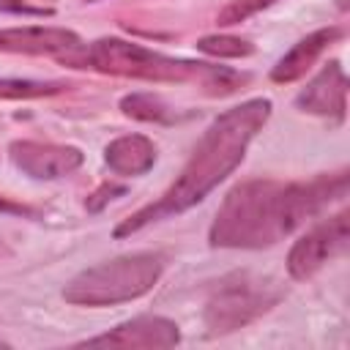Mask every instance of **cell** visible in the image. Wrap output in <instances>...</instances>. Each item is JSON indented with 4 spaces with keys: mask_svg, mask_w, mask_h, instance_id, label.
Segmentation results:
<instances>
[{
    "mask_svg": "<svg viewBox=\"0 0 350 350\" xmlns=\"http://www.w3.org/2000/svg\"><path fill=\"white\" fill-rule=\"evenodd\" d=\"M347 194V170L312 180H246L227 191L211 224V246L262 249Z\"/></svg>",
    "mask_w": 350,
    "mask_h": 350,
    "instance_id": "obj_1",
    "label": "cell"
},
{
    "mask_svg": "<svg viewBox=\"0 0 350 350\" xmlns=\"http://www.w3.org/2000/svg\"><path fill=\"white\" fill-rule=\"evenodd\" d=\"M271 118V101L268 98H249L227 112H221L202 139L197 142L191 159L175 178V183L150 205L139 208L134 216L120 221L115 227V238L131 235L142 230L150 221H159L164 216H178L197 202H202L246 156L249 142L257 137V131Z\"/></svg>",
    "mask_w": 350,
    "mask_h": 350,
    "instance_id": "obj_2",
    "label": "cell"
},
{
    "mask_svg": "<svg viewBox=\"0 0 350 350\" xmlns=\"http://www.w3.org/2000/svg\"><path fill=\"white\" fill-rule=\"evenodd\" d=\"M57 60L71 68H93V71L112 74V77L200 85L211 96L232 93L249 82V77L241 71L211 66V63H197V60H183V57H170V55L153 52L142 44H131L123 38H98L88 46L79 44L77 49L57 55Z\"/></svg>",
    "mask_w": 350,
    "mask_h": 350,
    "instance_id": "obj_3",
    "label": "cell"
},
{
    "mask_svg": "<svg viewBox=\"0 0 350 350\" xmlns=\"http://www.w3.org/2000/svg\"><path fill=\"white\" fill-rule=\"evenodd\" d=\"M161 271H164V257L156 252L115 257L109 262L77 273L66 284L63 298L77 306H112V304L134 301L148 290H153Z\"/></svg>",
    "mask_w": 350,
    "mask_h": 350,
    "instance_id": "obj_4",
    "label": "cell"
},
{
    "mask_svg": "<svg viewBox=\"0 0 350 350\" xmlns=\"http://www.w3.org/2000/svg\"><path fill=\"white\" fill-rule=\"evenodd\" d=\"M279 298L282 290L268 279H254L249 273L227 276L213 287L205 304V325L213 336L238 331L265 314Z\"/></svg>",
    "mask_w": 350,
    "mask_h": 350,
    "instance_id": "obj_5",
    "label": "cell"
},
{
    "mask_svg": "<svg viewBox=\"0 0 350 350\" xmlns=\"http://www.w3.org/2000/svg\"><path fill=\"white\" fill-rule=\"evenodd\" d=\"M347 243H350V227H347V213L342 211L293 243V249L287 254V273L293 279H309L328 260L342 254L347 249Z\"/></svg>",
    "mask_w": 350,
    "mask_h": 350,
    "instance_id": "obj_6",
    "label": "cell"
},
{
    "mask_svg": "<svg viewBox=\"0 0 350 350\" xmlns=\"http://www.w3.org/2000/svg\"><path fill=\"white\" fill-rule=\"evenodd\" d=\"M180 342V331L172 320L159 314H142L115 325L112 331L85 339L77 347H142V350H167Z\"/></svg>",
    "mask_w": 350,
    "mask_h": 350,
    "instance_id": "obj_7",
    "label": "cell"
},
{
    "mask_svg": "<svg viewBox=\"0 0 350 350\" xmlns=\"http://www.w3.org/2000/svg\"><path fill=\"white\" fill-rule=\"evenodd\" d=\"M8 153H11V161L25 175L38 178V180L66 178V175H71L74 170L82 167V150L71 148V145L19 139V142H11Z\"/></svg>",
    "mask_w": 350,
    "mask_h": 350,
    "instance_id": "obj_8",
    "label": "cell"
},
{
    "mask_svg": "<svg viewBox=\"0 0 350 350\" xmlns=\"http://www.w3.org/2000/svg\"><path fill=\"white\" fill-rule=\"evenodd\" d=\"M295 107L309 115H323L334 120H345L347 109V77L336 60L325 63V68L295 96Z\"/></svg>",
    "mask_w": 350,
    "mask_h": 350,
    "instance_id": "obj_9",
    "label": "cell"
},
{
    "mask_svg": "<svg viewBox=\"0 0 350 350\" xmlns=\"http://www.w3.org/2000/svg\"><path fill=\"white\" fill-rule=\"evenodd\" d=\"M82 44L74 30L66 27H5L0 30V52L16 55H63Z\"/></svg>",
    "mask_w": 350,
    "mask_h": 350,
    "instance_id": "obj_10",
    "label": "cell"
},
{
    "mask_svg": "<svg viewBox=\"0 0 350 350\" xmlns=\"http://www.w3.org/2000/svg\"><path fill=\"white\" fill-rule=\"evenodd\" d=\"M339 36H342L339 27H320V30L309 33V36L301 38L287 55H282V57L276 60V66L271 68V79H273V82H295V79H301V77L312 68V63H314Z\"/></svg>",
    "mask_w": 350,
    "mask_h": 350,
    "instance_id": "obj_11",
    "label": "cell"
},
{
    "mask_svg": "<svg viewBox=\"0 0 350 350\" xmlns=\"http://www.w3.org/2000/svg\"><path fill=\"white\" fill-rule=\"evenodd\" d=\"M104 159L118 175H142L156 161V145L142 134H126L104 148Z\"/></svg>",
    "mask_w": 350,
    "mask_h": 350,
    "instance_id": "obj_12",
    "label": "cell"
},
{
    "mask_svg": "<svg viewBox=\"0 0 350 350\" xmlns=\"http://www.w3.org/2000/svg\"><path fill=\"white\" fill-rule=\"evenodd\" d=\"M120 109L123 115L134 118V120H145V123H175V112L153 93H129L120 98Z\"/></svg>",
    "mask_w": 350,
    "mask_h": 350,
    "instance_id": "obj_13",
    "label": "cell"
},
{
    "mask_svg": "<svg viewBox=\"0 0 350 350\" xmlns=\"http://www.w3.org/2000/svg\"><path fill=\"white\" fill-rule=\"evenodd\" d=\"M68 82H38V79H0V98H44L68 90Z\"/></svg>",
    "mask_w": 350,
    "mask_h": 350,
    "instance_id": "obj_14",
    "label": "cell"
},
{
    "mask_svg": "<svg viewBox=\"0 0 350 350\" xmlns=\"http://www.w3.org/2000/svg\"><path fill=\"white\" fill-rule=\"evenodd\" d=\"M197 49L211 55V57H246L254 52V46L243 38H235V36H205L197 41Z\"/></svg>",
    "mask_w": 350,
    "mask_h": 350,
    "instance_id": "obj_15",
    "label": "cell"
},
{
    "mask_svg": "<svg viewBox=\"0 0 350 350\" xmlns=\"http://www.w3.org/2000/svg\"><path fill=\"white\" fill-rule=\"evenodd\" d=\"M273 3H276V0H232L230 5H224V8L219 11L216 22H219L221 27H227V25H241L243 19H249L252 14H257V11H262V8L273 5Z\"/></svg>",
    "mask_w": 350,
    "mask_h": 350,
    "instance_id": "obj_16",
    "label": "cell"
},
{
    "mask_svg": "<svg viewBox=\"0 0 350 350\" xmlns=\"http://www.w3.org/2000/svg\"><path fill=\"white\" fill-rule=\"evenodd\" d=\"M118 194H123V186H109V183H104L96 194H90V197H88V202H85V205H88V211H90V213H96V211H101L109 200H115Z\"/></svg>",
    "mask_w": 350,
    "mask_h": 350,
    "instance_id": "obj_17",
    "label": "cell"
},
{
    "mask_svg": "<svg viewBox=\"0 0 350 350\" xmlns=\"http://www.w3.org/2000/svg\"><path fill=\"white\" fill-rule=\"evenodd\" d=\"M0 11H8V14H33V16L52 14L49 8H36V5H27L22 0H0Z\"/></svg>",
    "mask_w": 350,
    "mask_h": 350,
    "instance_id": "obj_18",
    "label": "cell"
},
{
    "mask_svg": "<svg viewBox=\"0 0 350 350\" xmlns=\"http://www.w3.org/2000/svg\"><path fill=\"white\" fill-rule=\"evenodd\" d=\"M0 213H16V216H30V219L38 216L36 208L22 205V202H11V200H5V197H0Z\"/></svg>",
    "mask_w": 350,
    "mask_h": 350,
    "instance_id": "obj_19",
    "label": "cell"
},
{
    "mask_svg": "<svg viewBox=\"0 0 350 350\" xmlns=\"http://www.w3.org/2000/svg\"><path fill=\"white\" fill-rule=\"evenodd\" d=\"M0 347H8V345H5V342H3V339H0Z\"/></svg>",
    "mask_w": 350,
    "mask_h": 350,
    "instance_id": "obj_20",
    "label": "cell"
}]
</instances>
